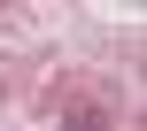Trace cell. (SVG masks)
<instances>
[{"mask_svg": "<svg viewBox=\"0 0 147 131\" xmlns=\"http://www.w3.org/2000/svg\"><path fill=\"white\" fill-rule=\"evenodd\" d=\"M62 131H116V124H109V108L78 100V108H62Z\"/></svg>", "mask_w": 147, "mask_h": 131, "instance_id": "cell-1", "label": "cell"}]
</instances>
